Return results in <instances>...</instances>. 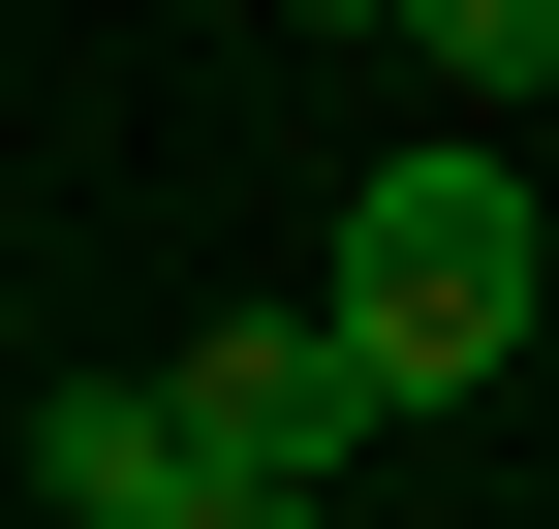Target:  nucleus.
<instances>
[{"label": "nucleus", "mask_w": 559, "mask_h": 529, "mask_svg": "<svg viewBox=\"0 0 559 529\" xmlns=\"http://www.w3.org/2000/svg\"><path fill=\"white\" fill-rule=\"evenodd\" d=\"M311 311H342V374H373V405H466V374L528 343V187L466 156V125H404V156L342 187V281H311Z\"/></svg>", "instance_id": "1"}, {"label": "nucleus", "mask_w": 559, "mask_h": 529, "mask_svg": "<svg viewBox=\"0 0 559 529\" xmlns=\"http://www.w3.org/2000/svg\"><path fill=\"white\" fill-rule=\"evenodd\" d=\"M156 436L218 498H342V436H404L373 374H342V311H187V374H156Z\"/></svg>", "instance_id": "2"}, {"label": "nucleus", "mask_w": 559, "mask_h": 529, "mask_svg": "<svg viewBox=\"0 0 559 529\" xmlns=\"http://www.w3.org/2000/svg\"><path fill=\"white\" fill-rule=\"evenodd\" d=\"M32 498H62V529H156V498H187L156 374H62V405H32Z\"/></svg>", "instance_id": "3"}, {"label": "nucleus", "mask_w": 559, "mask_h": 529, "mask_svg": "<svg viewBox=\"0 0 559 529\" xmlns=\"http://www.w3.org/2000/svg\"><path fill=\"white\" fill-rule=\"evenodd\" d=\"M404 62L436 94H559V0H404Z\"/></svg>", "instance_id": "4"}, {"label": "nucleus", "mask_w": 559, "mask_h": 529, "mask_svg": "<svg viewBox=\"0 0 559 529\" xmlns=\"http://www.w3.org/2000/svg\"><path fill=\"white\" fill-rule=\"evenodd\" d=\"M156 529H311V498H218V468H187V498H156Z\"/></svg>", "instance_id": "5"}]
</instances>
